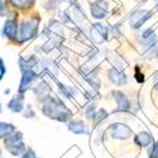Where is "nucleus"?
<instances>
[{
    "instance_id": "nucleus-1",
    "label": "nucleus",
    "mask_w": 158,
    "mask_h": 158,
    "mask_svg": "<svg viewBox=\"0 0 158 158\" xmlns=\"http://www.w3.org/2000/svg\"><path fill=\"white\" fill-rule=\"evenodd\" d=\"M42 113L49 119H53L61 123H67L72 118L71 110H69L67 106L58 98L52 96H48L42 101Z\"/></svg>"
},
{
    "instance_id": "nucleus-2",
    "label": "nucleus",
    "mask_w": 158,
    "mask_h": 158,
    "mask_svg": "<svg viewBox=\"0 0 158 158\" xmlns=\"http://www.w3.org/2000/svg\"><path fill=\"white\" fill-rule=\"evenodd\" d=\"M38 25H39L38 18H31L27 20H23L18 25V33H17L18 42L24 43V42H28L31 39H33L37 35Z\"/></svg>"
},
{
    "instance_id": "nucleus-3",
    "label": "nucleus",
    "mask_w": 158,
    "mask_h": 158,
    "mask_svg": "<svg viewBox=\"0 0 158 158\" xmlns=\"http://www.w3.org/2000/svg\"><path fill=\"white\" fill-rule=\"evenodd\" d=\"M4 144L6 151L13 156H22L25 152V149H27L23 142V133L17 130L4 139Z\"/></svg>"
},
{
    "instance_id": "nucleus-4",
    "label": "nucleus",
    "mask_w": 158,
    "mask_h": 158,
    "mask_svg": "<svg viewBox=\"0 0 158 158\" xmlns=\"http://www.w3.org/2000/svg\"><path fill=\"white\" fill-rule=\"evenodd\" d=\"M108 134H109L110 138L125 140V139H128V138L131 137L133 131H131V129H130L128 125H125V124L114 123V124H111V125L108 128Z\"/></svg>"
},
{
    "instance_id": "nucleus-5",
    "label": "nucleus",
    "mask_w": 158,
    "mask_h": 158,
    "mask_svg": "<svg viewBox=\"0 0 158 158\" xmlns=\"http://www.w3.org/2000/svg\"><path fill=\"white\" fill-rule=\"evenodd\" d=\"M90 37L93 38V41L98 44L104 43L109 37V29L106 28V25H102L100 23L94 24L90 29Z\"/></svg>"
},
{
    "instance_id": "nucleus-6",
    "label": "nucleus",
    "mask_w": 158,
    "mask_h": 158,
    "mask_svg": "<svg viewBox=\"0 0 158 158\" xmlns=\"http://www.w3.org/2000/svg\"><path fill=\"white\" fill-rule=\"evenodd\" d=\"M37 80V73L33 70H28V71H24L22 72V78H20V82H19V94H24L25 91H28L33 84Z\"/></svg>"
},
{
    "instance_id": "nucleus-7",
    "label": "nucleus",
    "mask_w": 158,
    "mask_h": 158,
    "mask_svg": "<svg viewBox=\"0 0 158 158\" xmlns=\"http://www.w3.org/2000/svg\"><path fill=\"white\" fill-rule=\"evenodd\" d=\"M152 15V13L146 10V9H140V10H137L133 15L130 18V27L133 29H138L140 28L142 25L146 23Z\"/></svg>"
},
{
    "instance_id": "nucleus-8",
    "label": "nucleus",
    "mask_w": 158,
    "mask_h": 158,
    "mask_svg": "<svg viewBox=\"0 0 158 158\" xmlns=\"http://www.w3.org/2000/svg\"><path fill=\"white\" fill-rule=\"evenodd\" d=\"M111 95L116 102L118 110H120V111H129L130 110V101L124 93H122L119 90H114L111 93Z\"/></svg>"
},
{
    "instance_id": "nucleus-9",
    "label": "nucleus",
    "mask_w": 158,
    "mask_h": 158,
    "mask_svg": "<svg viewBox=\"0 0 158 158\" xmlns=\"http://www.w3.org/2000/svg\"><path fill=\"white\" fill-rule=\"evenodd\" d=\"M108 76H109V80H110L113 84L118 85V86L125 85V84L128 82L127 75H125L122 70H118V69H115V67H113V69H110V70L108 71Z\"/></svg>"
},
{
    "instance_id": "nucleus-10",
    "label": "nucleus",
    "mask_w": 158,
    "mask_h": 158,
    "mask_svg": "<svg viewBox=\"0 0 158 158\" xmlns=\"http://www.w3.org/2000/svg\"><path fill=\"white\" fill-rule=\"evenodd\" d=\"M18 33V23L15 19H8L4 24L3 34L9 39H15Z\"/></svg>"
},
{
    "instance_id": "nucleus-11",
    "label": "nucleus",
    "mask_w": 158,
    "mask_h": 158,
    "mask_svg": "<svg viewBox=\"0 0 158 158\" xmlns=\"http://www.w3.org/2000/svg\"><path fill=\"white\" fill-rule=\"evenodd\" d=\"M8 109L13 113H23L24 111V96H23V94L11 98L10 101L8 102Z\"/></svg>"
},
{
    "instance_id": "nucleus-12",
    "label": "nucleus",
    "mask_w": 158,
    "mask_h": 158,
    "mask_svg": "<svg viewBox=\"0 0 158 158\" xmlns=\"http://www.w3.org/2000/svg\"><path fill=\"white\" fill-rule=\"evenodd\" d=\"M139 37H140L139 41L144 48H148V47L153 46L154 43H157V35H156L154 31H152V29L144 31Z\"/></svg>"
},
{
    "instance_id": "nucleus-13",
    "label": "nucleus",
    "mask_w": 158,
    "mask_h": 158,
    "mask_svg": "<svg viewBox=\"0 0 158 158\" xmlns=\"http://www.w3.org/2000/svg\"><path fill=\"white\" fill-rule=\"evenodd\" d=\"M134 143L137 144L138 147L144 148V147L151 146V144L153 143V138H152V135L149 133H147V131H140V133H138L135 135Z\"/></svg>"
},
{
    "instance_id": "nucleus-14",
    "label": "nucleus",
    "mask_w": 158,
    "mask_h": 158,
    "mask_svg": "<svg viewBox=\"0 0 158 158\" xmlns=\"http://www.w3.org/2000/svg\"><path fill=\"white\" fill-rule=\"evenodd\" d=\"M33 93H34V95H35L38 99H42V101H43L44 99H47V98L49 96L51 87L43 81V82H41V84H38V85L33 89Z\"/></svg>"
},
{
    "instance_id": "nucleus-15",
    "label": "nucleus",
    "mask_w": 158,
    "mask_h": 158,
    "mask_svg": "<svg viewBox=\"0 0 158 158\" xmlns=\"http://www.w3.org/2000/svg\"><path fill=\"white\" fill-rule=\"evenodd\" d=\"M67 127H69V130L75 134H87L86 125L81 120H70Z\"/></svg>"
},
{
    "instance_id": "nucleus-16",
    "label": "nucleus",
    "mask_w": 158,
    "mask_h": 158,
    "mask_svg": "<svg viewBox=\"0 0 158 158\" xmlns=\"http://www.w3.org/2000/svg\"><path fill=\"white\" fill-rule=\"evenodd\" d=\"M37 63H38V60H37L35 56H31V57H28V58L20 57V58H19V69H20L22 72H24V71L32 70Z\"/></svg>"
},
{
    "instance_id": "nucleus-17",
    "label": "nucleus",
    "mask_w": 158,
    "mask_h": 158,
    "mask_svg": "<svg viewBox=\"0 0 158 158\" xmlns=\"http://www.w3.org/2000/svg\"><path fill=\"white\" fill-rule=\"evenodd\" d=\"M15 131V125L5 123V122H0V139H5L10 134H13Z\"/></svg>"
},
{
    "instance_id": "nucleus-18",
    "label": "nucleus",
    "mask_w": 158,
    "mask_h": 158,
    "mask_svg": "<svg viewBox=\"0 0 158 158\" xmlns=\"http://www.w3.org/2000/svg\"><path fill=\"white\" fill-rule=\"evenodd\" d=\"M90 11H91V15L96 19H102L106 17L108 14V10H105L101 5H99L98 3H94L91 4V8H90Z\"/></svg>"
},
{
    "instance_id": "nucleus-19",
    "label": "nucleus",
    "mask_w": 158,
    "mask_h": 158,
    "mask_svg": "<svg viewBox=\"0 0 158 158\" xmlns=\"http://www.w3.org/2000/svg\"><path fill=\"white\" fill-rule=\"evenodd\" d=\"M60 86V91H61V94L64 96V98H67V99H73L76 96V89L72 87V86H66V85H62V84H58Z\"/></svg>"
},
{
    "instance_id": "nucleus-20",
    "label": "nucleus",
    "mask_w": 158,
    "mask_h": 158,
    "mask_svg": "<svg viewBox=\"0 0 158 158\" xmlns=\"http://www.w3.org/2000/svg\"><path fill=\"white\" fill-rule=\"evenodd\" d=\"M143 57L146 60H153V58H157L158 57V42L154 43L153 46L148 47L144 49V53H143Z\"/></svg>"
},
{
    "instance_id": "nucleus-21",
    "label": "nucleus",
    "mask_w": 158,
    "mask_h": 158,
    "mask_svg": "<svg viewBox=\"0 0 158 158\" xmlns=\"http://www.w3.org/2000/svg\"><path fill=\"white\" fill-rule=\"evenodd\" d=\"M10 2L13 5H15L17 8H22V9L29 8L33 4V0H10Z\"/></svg>"
},
{
    "instance_id": "nucleus-22",
    "label": "nucleus",
    "mask_w": 158,
    "mask_h": 158,
    "mask_svg": "<svg viewBox=\"0 0 158 158\" xmlns=\"http://www.w3.org/2000/svg\"><path fill=\"white\" fill-rule=\"evenodd\" d=\"M106 116H108V111L105 110V109H100L99 111H96V113H95V116H94V119H93V120H94V123H95V124H98V123L102 122Z\"/></svg>"
},
{
    "instance_id": "nucleus-23",
    "label": "nucleus",
    "mask_w": 158,
    "mask_h": 158,
    "mask_svg": "<svg viewBox=\"0 0 158 158\" xmlns=\"http://www.w3.org/2000/svg\"><path fill=\"white\" fill-rule=\"evenodd\" d=\"M95 113H96V108H95V104H89L86 109H85V115L87 119H94V116H95Z\"/></svg>"
},
{
    "instance_id": "nucleus-24",
    "label": "nucleus",
    "mask_w": 158,
    "mask_h": 158,
    "mask_svg": "<svg viewBox=\"0 0 158 158\" xmlns=\"http://www.w3.org/2000/svg\"><path fill=\"white\" fill-rule=\"evenodd\" d=\"M148 156L149 158H158V140L152 143V146L148 149Z\"/></svg>"
},
{
    "instance_id": "nucleus-25",
    "label": "nucleus",
    "mask_w": 158,
    "mask_h": 158,
    "mask_svg": "<svg viewBox=\"0 0 158 158\" xmlns=\"http://www.w3.org/2000/svg\"><path fill=\"white\" fill-rule=\"evenodd\" d=\"M22 158H38V157H37V154L34 153L33 149L27 148V149H25V152L22 154Z\"/></svg>"
},
{
    "instance_id": "nucleus-26",
    "label": "nucleus",
    "mask_w": 158,
    "mask_h": 158,
    "mask_svg": "<svg viewBox=\"0 0 158 158\" xmlns=\"http://www.w3.org/2000/svg\"><path fill=\"white\" fill-rule=\"evenodd\" d=\"M5 73H6V67H5V62H4V60H3V58H0V81H2L3 78H4Z\"/></svg>"
},
{
    "instance_id": "nucleus-27",
    "label": "nucleus",
    "mask_w": 158,
    "mask_h": 158,
    "mask_svg": "<svg viewBox=\"0 0 158 158\" xmlns=\"http://www.w3.org/2000/svg\"><path fill=\"white\" fill-rule=\"evenodd\" d=\"M24 109H25V111H24V116L25 118H34L35 116V113H34V110L32 108V105H28V106L24 108Z\"/></svg>"
},
{
    "instance_id": "nucleus-28",
    "label": "nucleus",
    "mask_w": 158,
    "mask_h": 158,
    "mask_svg": "<svg viewBox=\"0 0 158 158\" xmlns=\"http://www.w3.org/2000/svg\"><path fill=\"white\" fill-rule=\"evenodd\" d=\"M152 81L154 84V89L158 90V71H156L153 75H152Z\"/></svg>"
},
{
    "instance_id": "nucleus-29",
    "label": "nucleus",
    "mask_w": 158,
    "mask_h": 158,
    "mask_svg": "<svg viewBox=\"0 0 158 158\" xmlns=\"http://www.w3.org/2000/svg\"><path fill=\"white\" fill-rule=\"evenodd\" d=\"M5 13V6H4V3H3V0H0V14H4Z\"/></svg>"
},
{
    "instance_id": "nucleus-30",
    "label": "nucleus",
    "mask_w": 158,
    "mask_h": 158,
    "mask_svg": "<svg viewBox=\"0 0 158 158\" xmlns=\"http://www.w3.org/2000/svg\"><path fill=\"white\" fill-rule=\"evenodd\" d=\"M157 10H158V0H157Z\"/></svg>"
},
{
    "instance_id": "nucleus-31",
    "label": "nucleus",
    "mask_w": 158,
    "mask_h": 158,
    "mask_svg": "<svg viewBox=\"0 0 158 158\" xmlns=\"http://www.w3.org/2000/svg\"><path fill=\"white\" fill-rule=\"evenodd\" d=\"M0 111H2V104H0Z\"/></svg>"
},
{
    "instance_id": "nucleus-32",
    "label": "nucleus",
    "mask_w": 158,
    "mask_h": 158,
    "mask_svg": "<svg viewBox=\"0 0 158 158\" xmlns=\"http://www.w3.org/2000/svg\"><path fill=\"white\" fill-rule=\"evenodd\" d=\"M0 158H4V157H0Z\"/></svg>"
}]
</instances>
